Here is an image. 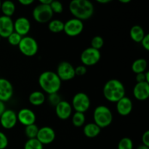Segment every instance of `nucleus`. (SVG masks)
I'll return each mask as SVG.
<instances>
[{"mask_svg": "<svg viewBox=\"0 0 149 149\" xmlns=\"http://www.w3.org/2000/svg\"><path fill=\"white\" fill-rule=\"evenodd\" d=\"M69 10L75 18L86 20L94 14V6L89 0H73L69 4Z\"/></svg>", "mask_w": 149, "mask_h": 149, "instance_id": "f257e3e1", "label": "nucleus"}, {"mask_svg": "<svg viewBox=\"0 0 149 149\" xmlns=\"http://www.w3.org/2000/svg\"><path fill=\"white\" fill-rule=\"evenodd\" d=\"M104 97L111 103H116L125 96L126 89L123 83L116 79L109 80L103 89Z\"/></svg>", "mask_w": 149, "mask_h": 149, "instance_id": "f03ea898", "label": "nucleus"}, {"mask_svg": "<svg viewBox=\"0 0 149 149\" xmlns=\"http://www.w3.org/2000/svg\"><path fill=\"white\" fill-rule=\"evenodd\" d=\"M38 81L42 90L48 95L58 93L62 84V81L56 73L52 71L42 72L39 75Z\"/></svg>", "mask_w": 149, "mask_h": 149, "instance_id": "7ed1b4c3", "label": "nucleus"}, {"mask_svg": "<svg viewBox=\"0 0 149 149\" xmlns=\"http://www.w3.org/2000/svg\"><path fill=\"white\" fill-rule=\"evenodd\" d=\"M93 120L100 129L109 127L113 122V114L109 107L103 105L97 106L93 111Z\"/></svg>", "mask_w": 149, "mask_h": 149, "instance_id": "20e7f679", "label": "nucleus"}, {"mask_svg": "<svg viewBox=\"0 0 149 149\" xmlns=\"http://www.w3.org/2000/svg\"><path fill=\"white\" fill-rule=\"evenodd\" d=\"M18 49L23 55L27 57H33L39 51V45L34 38L29 36L22 37L18 45Z\"/></svg>", "mask_w": 149, "mask_h": 149, "instance_id": "39448f33", "label": "nucleus"}, {"mask_svg": "<svg viewBox=\"0 0 149 149\" xmlns=\"http://www.w3.org/2000/svg\"><path fill=\"white\" fill-rule=\"evenodd\" d=\"M32 15L37 23H46L52 20L53 13L49 5L39 4L33 8Z\"/></svg>", "mask_w": 149, "mask_h": 149, "instance_id": "423d86ee", "label": "nucleus"}, {"mask_svg": "<svg viewBox=\"0 0 149 149\" xmlns=\"http://www.w3.org/2000/svg\"><path fill=\"white\" fill-rule=\"evenodd\" d=\"M90 104H91V101L89 96L86 93L80 92V93H76L74 95L71 106L76 112L84 113L90 109Z\"/></svg>", "mask_w": 149, "mask_h": 149, "instance_id": "0eeeda50", "label": "nucleus"}, {"mask_svg": "<svg viewBox=\"0 0 149 149\" xmlns=\"http://www.w3.org/2000/svg\"><path fill=\"white\" fill-rule=\"evenodd\" d=\"M100 58L101 54L100 50L90 47L82 51L80 56V60L84 66H93L100 61Z\"/></svg>", "mask_w": 149, "mask_h": 149, "instance_id": "6e6552de", "label": "nucleus"}, {"mask_svg": "<svg viewBox=\"0 0 149 149\" xmlns=\"http://www.w3.org/2000/svg\"><path fill=\"white\" fill-rule=\"evenodd\" d=\"M84 29L83 21L79 19L73 17L64 23L63 31L67 36L71 37H75L81 33Z\"/></svg>", "mask_w": 149, "mask_h": 149, "instance_id": "1a4fd4ad", "label": "nucleus"}, {"mask_svg": "<svg viewBox=\"0 0 149 149\" xmlns=\"http://www.w3.org/2000/svg\"><path fill=\"white\" fill-rule=\"evenodd\" d=\"M55 73L61 81H70L76 77L75 68L71 63L68 61H62L60 63L57 67Z\"/></svg>", "mask_w": 149, "mask_h": 149, "instance_id": "9d476101", "label": "nucleus"}, {"mask_svg": "<svg viewBox=\"0 0 149 149\" xmlns=\"http://www.w3.org/2000/svg\"><path fill=\"white\" fill-rule=\"evenodd\" d=\"M17 123V113L13 109H6L0 116V124L6 130L13 129Z\"/></svg>", "mask_w": 149, "mask_h": 149, "instance_id": "9b49d317", "label": "nucleus"}, {"mask_svg": "<svg viewBox=\"0 0 149 149\" xmlns=\"http://www.w3.org/2000/svg\"><path fill=\"white\" fill-rule=\"evenodd\" d=\"M56 134L55 130L50 127H42L39 128L38 131L36 139L42 144V145H48L55 141Z\"/></svg>", "mask_w": 149, "mask_h": 149, "instance_id": "f8f14e48", "label": "nucleus"}, {"mask_svg": "<svg viewBox=\"0 0 149 149\" xmlns=\"http://www.w3.org/2000/svg\"><path fill=\"white\" fill-rule=\"evenodd\" d=\"M17 122L25 127L35 124L36 119L34 112L31 109L27 108H23L19 110L17 113Z\"/></svg>", "mask_w": 149, "mask_h": 149, "instance_id": "ddd939ff", "label": "nucleus"}, {"mask_svg": "<svg viewBox=\"0 0 149 149\" xmlns=\"http://www.w3.org/2000/svg\"><path fill=\"white\" fill-rule=\"evenodd\" d=\"M13 87L9 80L0 78V101H9L13 95Z\"/></svg>", "mask_w": 149, "mask_h": 149, "instance_id": "4468645a", "label": "nucleus"}, {"mask_svg": "<svg viewBox=\"0 0 149 149\" xmlns=\"http://www.w3.org/2000/svg\"><path fill=\"white\" fill-rule=\"evenodd\" d=\"M31 23L26 17H19L14 21V31L23 37L29 33Z\"/></svg>", "mask_w": 149, "mask_h": 149, "instance_id": "2eb2a0df", "label": "nucleus"}, {"mask_svg": "<svg viewBox=\"0 0 149 149\" xmlns=\"http://www.w3.org/2000/svg\"><path fill=\"white\" fill-rule=\"evenodd\" d=\"M72 106L70 103L66 100H61L55 106V113L57 116L61 120H66L72 114Z\"/></svg>", "mask_w": 149, "mask_h": 149, "instance_id": "dca6fc26", "label": "nucleus"}, {"mask_svg": "<svg viewBox=\"0 0 149 149\" xmlns=\"http://www.w3.org/2000/svg\"><path fill=\"white\" fill-rule=\"evenodd\" d=\"M14 31V21L11 17L7 16H0V36L7 38Z\"/></svg>", "mask_w": 149, "mask_h": 149, "instance_id": "f3484780", "label": "nucleus"}, {"mask_svg": "<svg viewBox=\"0 0 149 149\" xmlns=\"http://www.w3.org/2000/svg\"><path fill=\"white\" fill-rule=\"evenodd\" d=\"M116 111L118 113L122 116H128L132 112L133 103L130 97L125 96L122 99L116 102Z\"/></svg>", "mask_w": 149, "mask_h": 149, "instance_id": "a211bd4d", "label": "nucleus"}, {"mask_svg": "<svg viewBox=\"0 0 149 149\" xmlns=\"http://www.w3.org/2000/svg\"><path fill=\"white\" fill-rule=\"evenodd\" d=\"M133 95L140 101L146 100L149 97V84L147 82L136 83L133 88Z\"/></svg>", "mask_w": 149, "mask_h": 149, "instance_id": "6ab92c4d", "label": "nucleus"}, {"mask_svg": "<svg viewBox=\"0 0 149 149\" xmlns=\"http://www.w3.org/2000/svg\"><path fill=\"white\" fill-rule=\"evenodd\" d=\"M100 131L101 129L94 122L87 124L83 128V133L87 138H94L98 136L99 134L100 133Z\"/></svg>", "mask_w": 149, "mask_h": 149, "instance_id": "aec40b11", "label": "nucleus"}, {"mask_svg": "<svg viewBox=\"0 0 149 149\" xmlns=\"http://www.w3.org/2000/svg\"><path fill=\"white\" fill-rule=\"evenodd\" d=\"M46 100V97L43 92L33 91L29 95V101L34 106H42Z\"/></svg>", "mask_w": 149, "mask_h": 149, "instance_id": "412c9836", "label": "nucleus"}, {"mask_svg": "<svg viewBox=\"0 0 149 149\" xmlns=\"http://www.w3.org/2000/svg\"><path fill=\"white\" fill-rule=\"evenodd\" d=\"M146 33L143 29L141 26H138V25L133 26L130 29V38L136 43H141Z\"/></svg>", "mask_w": 149, "mask_h": 149, "instance_id": "4be33fe9", "label": "nucleus"}, {"mask_svg": "<svg viewBox=\"0 0 149 149\" xmlns=\"http://www.w3.org/2000/svg\"><path fill=\"white\" fill-rule=\"evenodd\" d=\"M148 67L147 61L144 58H138L135 60L132 64V71L135 74H141L146 71Z\"/></svg>", "mask_w": 149, "mask_h": 149, "instance_id": "5701e85b", "label": "nucleus"}, {"mask_svg": "<svg viewBox=\"0 0 149 149\" xmlns=\"http://www.w3.org/2000/svg\"><path fill=\"white\" fill-rule=\"evenodd\" d=\"M15 4L12 1H4L1 2V9L3 15L11 17L15 12Z\"/></svg>", "mask_w": 149, "mask_h": 149, "instance_id": "b1692460", "label": "nucleus"}, {"mask_svg": "<svg viewBox=\"0 0 149 149\" xmlns=\"http://www.w3.org/2000/svg\"><path fill=\"white\" fill-rule=\"evenodd\" d=\"M64 23L61 20L55 19V20H51L48 23V29L49 31L52 33H60V32L63 31Z\"/></svg>", "mask_w": 149, "mask_h": 149, "instance_id": "393cba45", "label": "nucleus"}, {"mask_svg": "<svg viewBox=\"0 0 149 149\" xmlns=\"http://www.w3.org/2000/svg\"><path fill=\"white\" fill-rule=\"evenodd\" d=\"M86 121L85 115L84 113L75 112L72 116V124L77 127H81L84 125Z\"/></svg>", "mask_w": 149, "mask_h": 149, "instance_id": "a878e982", "label": "nucleus"}, {"mask_svg": "<svg viewBox=\"0 0 149 149\" xmlns=\"http://www.w3.org/2000/svg\"><path fill=\"white\" fill-rule=\"evenodd\" d=\"M39 129V128L38 127L37 125H35V124L26 126V128H25V134H26V136L29 139L36 138Z\"/></svg>", "mask_w": 149, "mask_h": 149, "instance_id": "bb28decb", "label": "nucleus"}, {"mask_svg": "<svg viewBox=\"0 0 149 149\" xmlns=\"http://www.w3.org/2000/svg\"><path fill=\"white\" fill-rule=\"evenodd\" d=\"M133 141L131 138L125 137L119 141L117 149H133Z\"/></svg>", "mask_w": 149, "mask_h": 149, "instance_id": "cd10ccee", "label": "nucleus"}, {"mask_svg": "<svg viewBox=\"0 0 149 149\" xmlns=\"http://www.w3.org/2000/svg\"><path fill=\"white\" fill-rule=\"evenodd\" d=\"M24 149H44V146L36 138L29 139L25 143Z\"/></svg>", "mask_w": 149, "mask_h": 149, "instance_id": "c85d7f7f", "label": "nucleus"}, {"mask_svg": "<svg viewBox=\"0 0 149 149\" xmlns=\"http://www.w3.org/2000/svg\"><path fill=\"white\" fill-rule=\"evenodd\" d=\"M104 45V39L100 36H95L91 40V47L100 50Z\"/></svg>", "mask_w": 149, "mask_h": 149, "instance_id": "c756f323", "label": "nucleus"}, {"mask_svg": "<svg viewBox=\"0 0 149 149\" xmlns=\"http://www.w3.org/2000/svg\"><path fill=\"white\" fill-rule=\"evenodd\" d=\"M7 39L9 44H10L11 45H13V46H18L19 43H20V40L22 39V36L19 35L18 33H16V32L13 31Z\"/></svg>", "mask_w": 149, "mask_h": 149, "instance_id": "7c9ffc66", "label": "nucleus"}, {"mask_svg": "<svg viewBox=\"0 0 149 149\" xmlns=\"http://www.w3.org/2000/svg\"><path fill=\"white\" fill-rule=\"evenodd\" d=\"M50 8L52 13L56 14H61L63 11V5L62 3L59 1H52L50 4Z\"/></svg>", "mask_w": 149, "mask_h": 149, "instance_id": "2f4dec72", "label": "nucleus"}, {"mask_svg": "<svg viewBox=\"0 0 149 149\" xmlns=\"http://www.w3.org/2000/svg\"><path fill=\"white\" fill-rule=\"evenodd\" d=\"M61 97L58 93L48 95V101L52 106H56L61 101Z\"/></svg>", "mask_w": 149, "mask_h": 149, "instance_id": "473e14b6", "label": "nucleus"}, {"mask_svg": "<svg viewBox=\"0 0 149 149\" xmlns=\"http://www.w3.org/2000/svg\"><path fill=\"white\" fill-rule=\"evenodd\" d=\"M9 143L8 138L4 132L0 131V149H5Z\"/></svg>", "mask_w": 149, "mask_h": 149, "instance_id": "72a5a7b5", "label": "nucleus"}, {"mask_svg": "<svg viewBox=\"0 0 149 149\" xmlns=\"http://www.w3.org/2000/svg\"><path fill=\"white\" fill-rule=\"evenodd\" d=\"M86 73H87V68H86V66H84V65H80L75 68L76 76L81 77V76H84Z\"/></svg>", "mask_w": 149, "mask_h": 149, "instance_id": "f704fd0d", "label": "nucleus"}, {"mask_svg": "<svg viewBox=\"0 0 149 149\" xmlns=\"http://www.w3.org/2000/svg\"><path fill=\"white\" fill-rule=\"evenodd\" d=\"M141 45H142L143 47L146 49V51L149 50V34H146L143 39L141 41Z\"/></svg>", "mask_w": 149, "mask_h": 149, "instance_id": "c9c22d12", "label": "nucleus"}, {"mask_svg": "<svg viewBox=\"0 0 149 149\" xmlns=\"http://www.w3.org/2000/svg\"><path fill=\"white\" fill-rule=\"evenodd\" d=\"M143 144L149 147V131L147 130L142 135Z\"/></svg>", "mask_w": 149, "mask_h": 149, "instance_id": "e433bc0d", "label": "nucleus"}, {"mask_svg": "<svg viewBox=\"0 0 149 149\" xmlns=\"http://www.w3.org/2000/svg\"><path fill=\"white\" fill-rule=\"evenodd\" d=\"M135 80H136L137 83L145 82V81H146L145 72L141 73V74H136V77H135Z\"/></svg>", "mask_w": 149, "mask_h": 149, "instance_id": "4c0bfd02", "label": "nucleus"}, {"mask_svg": "<svg viewBox=\"0 0 149 149\" xmlns=\"http://www.w3.org/2000/svg\"><path fill=\"white\" fill-rule=\"evenodd\" d=\"M18 2L23 6H29L33 4V0H19Z\"/></svg>", "mask_w": 149, "mask_h": 149, "instance_id": "58836bf2", "label": "nucleus"}, {"mask_svg": "<svg viewBox=\"0 0 149 149\" xmlns=\"http://www.w3.org/2000/svg\"><path fill=\"white\" fill-rule=\"evenodd\" d=\"M6 110V106L4 105V103L2 101H0V116L2 114L3 112Z\"/></svg>", "mask_w": 149, "mask_h": 149, "instance_id": "ea45409f", "label": "nucleus"}, {"mask_svg": "<svg viewBox=\"0 0 149 149\" xmlns=\"http://www.w3.org/2000/svg\"><path fill=\"white\" fill-rule=\"evenodd\" d=\"M52 1V0H40L39 1V4H45V5H50Z\"/></svg>", "mask_w": 149, "mask_h": 149, "instance_id": "a19ab883", "label": "nucleus"}, {"mask_svg": "<svg viewBox=\"0 0 149 149\" xmlns=\"http://www.w3.org/2000/svg\"><path fill=\"white\" fill-rule=\"evenodd\" d=\"M97 1L100 4H107L111 1V0H97Z\"/></svg>", "mask_w": 149, "mask_h": 149, "instance_id": "79ce46f5", "label": "nucleus"}, {"mask_svg": "<svg viewBox=\"0 0 149 149\" xmlns=\"http://www.w3.org/2000/svg\"><path fill=\"white\" fill-rule=\"evenodd\" d=\"M137 149H149V147L143 145V144H141V145H140L137 148Z\"/></svg>", "mask_w": 149, "mask_h": 149, "instance_id": "37998d69", "label": "nucleus"}, {"mask_svg": "<svg viewBox=\"0 0 149 149\" xmlns=\"http://www.w3.org/2000/svg\"><path fill=\"white\" fill-rule=\"evenodd\" d=\"M145 75H146V81L149 84V72L148 71H146Z\"/></svg>", "mask_w": 149, "mask_h": 149, "instance_id": "c03bdc74", "label": "nucleus"}, {"mask_svg": "<svg viewBox=\"0 0 149 149\" xmlns=\"http://www.w3.org/2000/svg\"><path fill=\"white\" fill-rule=\"evenodd\" d=\"M131 1V0H119V2L123 3V4H127Z\"/></svg>", "mask_w": 149, "mask_h": 149, "instance_id": "a18cd8bd", "label": "nucleus"}, {"mask_svg": "<svg viewBox=\"0 0 149 149\" xmlns=\"http://www.w3.org/2000/svg\"><path fill=\"white\" fill-rule=\"evenodd\" d=\"M1 1H0V9H1Z\"/></svg>", "mask_w": 149, "mask_h": 149, "instance_id": "49530a36", "label": "nucleus"}, {"mask_svg": "<svg viewBox=\"0 0 149 149\" xmlns=\"http://www.w3.org/2000/svg\"><path fill=\"white\" fill-rule=\"evenodd\" d=\"M0 41H1V36H0Z\"/></svg>", "mask_w": 149, "mask_h": 149, "instance_id": "de8ad7c7", "label": "nucleus"}]
</instances>
